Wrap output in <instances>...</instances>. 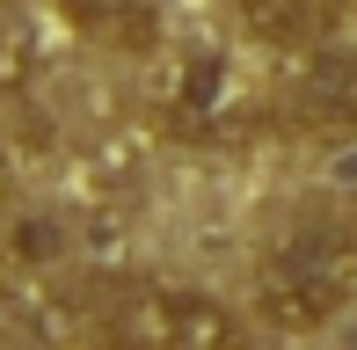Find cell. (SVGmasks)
<instances>
[{
	"label": "cell",
	"mask_w": 357,
	"mask_h": 350,
	"mask_svg": "<svg viewBox=\"0 0 357 350\" xmlns=\"http://www.w3.org/2000/svg\"><path fill=\"white\" fill-rule=\"evenodd\" d=\"M124 350H241V321L204 292H132L109 314Z\"/></svg>",
	"instance_id": "cell-2"
},
{
	"label": "cell",
	"mask_w": 357,
	"mask_h": 350,
	"mask_svg": "<svg viewBox=\"0 0 357 350\" xmlns=\"http://www.w3.org/2000/svg\"><path fill=\"white\" fill-rule=\"evenodd\" d=\"M160 109H168V124H183V132H197L204 117H219V102H226V59L212 52H183V59H168L160 66Z\"/></svg>",
	"instance_id": "cell-4"
},
{
	"label": "cell",
	"mask_w": 357,
	"mask_h": 350,
	"mask_svg": "<svg viewBox=\"0 0 357 350\" xmlns=\"http://www.w3.org/2000/svg\"><path fill=\"white\" fill-rule=\"evenodd\" d=\"M241 22L270 52H314L321 29H328V8L321 0H241Z\"/></svg>",
	"instance_id": "cell-5"
},
{
	"label": "cell",
	"mask_w": 357,
	"mask_h": 350,
	"mask_svg": "<svg viewBox=\"0 0 357 350\" xmlns=\"http://www.w3.org/2000/svg\"><path fill=\"white\" fill-rule=\"evenodd\" d=\"M59 256H66V234H59V219H15V234H8V263L44 270V263H59Z\"/></svg>",
	"instance_id": "cell-7"
},
{
	"label": "cell",
	"mask_w": 357,
	"mask_h": 350,
	"mask_svg": "<svg viewBox=\"0 0 357 350\" xmlns=\"http://www.w3.org/2000/svg\"><path fill=\"white\" fill-rule=\"evenodd\" d=\"M357 292V234L350 227H299L255 277V314L278 321L284 336L335 321Z\"/></svg>",
	"instance_id": "cell-1"
},
{
	"label": "cell",
	"mask_w": 357,
	"mask_h": 350,
	"mask_svg": "<svg viewBox=\"0 0 357 350\" xmlns=\"http://www.w3.org/2000/svg\"><path fill=\"white\" fill-rule=\"evenodd\" d=\"M66 15L102 44H146L153 37V0H66Z\"/></svg>",
	"instance_id": "cell-6"
},
{
	"label": "cell",
	"mask_w": 357,
	"mask_h": 350,
	"mask_svg": "<svg viewBox=\"0 0 357 350\" xmlns=\"http://www.w3.org/2000/svg\"><path fill=\"white\" fill-rule=\"evenodd\" d=\"M22 73H29V59H22V37H8V44H0V88H15Z\"/></svg>",
	"instance_id": "cell-8"
},
{
	"label": "cell",
	"mask_w": 357,
	"mask_h": 350,
	"mask_svg": "<svg viewBox=\"0 0 357 350\" xmlns=\"http://www.w3.org/2000/svg\"><path fill=\"white\" fill-rule=\"evenodd\" d=\"M15 183H22V161H15V146H0V212L15 204Z\"/></svg>",
	"instance_id": "cell-9"
},
{
	"label": "cell",
	"mask_w": 357,
	"mask_h": 350,
	"mask_svg": "<svg viewBox=\"0 0 357 350\" xmlns=\"http://www.w3.org/2000/svg\"><path fill=\"white\" fill-rule=\"evenodd\" d=\"M299 109L306 124H357V52L350 44H314L299 59Z\"/></svg>",
	"instance_id": "cell-3"
}]
</instances>
